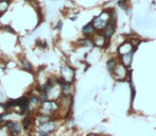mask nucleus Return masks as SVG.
<instances>
[{
    "label": "nucleus",
    "mask_w": 156,
    "mask_h": 136,
    "mask_svg": "<svg viewBox=\"0 0 156 136\" xmlns=\"http://www.w3.org/2000/svg\"><path fill=\"white\" fill-rule=\"evenodd\" d=\"M10 3H11V0H0V16L9 10Z\"/></svg>",
    "instance_id": "4468645a"
},
{
    "label": "nucleus",
    "mask_w": 156,
    "mask_h": 136,
    "mask_svg": "<svg viewBox=\"0 0 156 136\" xmlns=\"http://www.w3.org/2000/svg\"><path fill=\"white\" fill-rule=\"evenodd\" d=\"M79 45L83 46V47H91L94 45L93 39L89 38V37H86V38H83L81 41H79Z\"/></svg>",
    "instance_id": "2eb2a0df"
},
{
    "label": "nucleus",
    "mask_w": 156,
    "mask_h": 136,
    "mask_svg": "<svg viewBox=\"0 0 156 136\" xmlns=\"http://www.w3.org/2000/svg\"><path fill=\"white\" fill-rule=\"evenodd\" d=\"M134 50H136V49H134L133 46L131 45V43H124L118 48V52H119V54H121V55L129 53V52H133Z\"/></svg>",
    "instance_id": "6e6552de"
},
{
    "label": "nucleus",
    "mask_w": 156,
    "mask_h": 136,
    "mask_svg": "<svg viewBox=\"0 0 156 136\" xmlns=\"http://www.w3.org/2000/svg\"><path fill=\"white\" fill-rule=\"evenodd\" d=\"M133 52H129V53L123 54L121 55V64L124 65L125 67H129L132 64V60H133Z\"/></svg>",
    "instance_id": "9d476101"
},
{
    "label": "nucleus",
    "mask_w": 156,
    "mask_h": 136,
    "mask_svg": "<svg viewBox=\"0 0 156 136\" xmlns=\"http://www.w3.org/2000/svg\"><path fill=\"white\" fill-rule=\"evenodd\" d=\"M62 25H63L62 21H58V25H56V27L54 28V29H56V30H61V29H62Z\"/></svg>",
    "instance_id": "4be33fe9"
},
{
    "label": "nucleus",
    "mask_w": 156,
    "mask_h": 136,
    "mask_svg": "<svg viewBox=\"0 0 156 136\" xmlns=\"http://www.w3.org/2000/svg\"><path fill=\"white\" fill-rule=\"evenodd\" d=\"M88 136H98V135H96V134H89Z\"/></svg>",
    "instance_id": "b1692460"
},
{
    "label": "nucleus",
    "mask_w": 156,
    "mask_h": 136,
    "mask_svg": "<svg viewBox=\"0 0 156 136\" xmlns=\"http://www.w3.org/2000/svg\"><path fill=\"white\" fill-rule=\"evenodd\" d=\"M10 136H19L21 132V124L15 120H6L4 122Z\"/></svg>",
    "instance_id": "39448f33"
},
{
    "label": "nucleus",
    "mask_w": 156,
    "mask_h": 136,
    "mask_svg": "<svg viewBox=\"0 0 156 136\" xmlns=\"http://www.w3.org/2000/svg\"><path fill=\"white\" fill-rule=\"evenodd\" d=\"M36 45L41 48H46L47 47V43L45 41H36Z\"/></svg>",
    "instance_id": "6ab92c4d"
},
{
    "label": "nucleus",
    "mask_w": 156,
    "mask_h": 136,
    "mask_svg": "<svg viewBox=\"0 0 156 136\" xmlns=\"http://www.w3.org/2000/svg\"><path fill=\"white\" fill-rule=\"evenodd\" d=\"M38 100H39V103H44V102H46V101H48L49 100V98H48V94H46V93H39V95H38Z\"/></svg>",
    "instance_id": "a211bd4d"
},
{
    "label": "nucleus",
    "mask_w": 156,
    "mask_h": 136,
    "mask_svg": "<svg viewBox=\"0 0 156 136\" xmlns=\"http://www.w3.org/2000/svg\"><path fill=\"white\" fill-rule=\"evenodd\" d=\"M33 124V117L31 115V112L28 113L27 115H25L21 122V129H23L25 131H29L31 129V126Z\"/></svg>",
    "instance_id": "0eeeda50"
},
{
    "label": "nucleus",
    "mask_w": 156,
    "mask_h": 136,
    "mask_svg": "<svg viewBox=\"0 0 156 136\" xmlns=\"http://www.w3.org/2000/svg\"><path fill=\"white\" fill-rule=\"evenodd\" d=\"M35 117H36V121L38 122V124L46 123V122H49V121H51L52 119H54L52 116L44 115V114H38V113L35 114Z\"/></svg>",
    "instance_id": "1a4fd4ad"
},
{
    "label": "nucleus",
    "mask_w": 156,
    "mask_h": 136,
    "mask_svg": "<svg viewBox=\"0 0 156 136\" xmlns=\"http://www.w3.org/2000/svg\"><path fill=\"white\" fill-rule=\"evenodd\" d=\"M94 31H96V29L94 28V26H93V23H87V25L84 26V27H83V29H82L83 34H84L86 37L93 35L94 33Z\"/></svg>",
    "instance_id": "9b49d317"
},
{
    "label": "nucleus",
    "mask_w": 156,
    "mask_h": 136,
    "mask_svg": "<svg viewBox=\"0 0 156 136\" xmlns=\"http://www.w3.org/2000/svg\"><path fill=\"white\" fill-rule=\"evenodd\" d=\"M125 3H126V0H120V1L118 2V4H119V6H121L122 9H124Z\"/></svg>",
    "instance_id": "412c9836"
},
{
    "label": "nucleus",
    "mask_w": 156,
    "mask_h": 136,
    "mask_svg": "<svg viewBox=\"0 0 156 136\" xmlns=\"http://www.w3.org/2000/svg\"><path fill=\"white\" fill-rule=\"evenodd\" d=\"M2 29L5 30V31H8V32H11V33H13V34H15V30L13 29L11 26H3V27H2Z\"/></svg>",
    "instance_id": "aec40b11"
},
{
    "label": "nucleus",
    "mask_w": 156,
    "mask_h": 136,
    "mask_svg": "<svg viewBox=\"0 0 156 136\" xmlns=\"http://www.w3.org/2000/svg\"><path fill=\"white\" fill-rule=\"evenodd\" d=\"M26 1L29 2V3H31V2H33V1H34V0H26Z\"/></svg>",
    "instance_id": "5701e85b"
},
{
    "label": "nucleus",
    "mask_w": 156,
    "mask_h": 136,
    "mask_svg": "<svg viewBox=\"0 0 156 136\" xmlns=\"http://www.w3.org/2000/svg\"><path fill=\"white\" fill-rule=\"evenodd\" d=\"M20 64H21V67H23V69L26 70V71L30 72V73H32V72L34 71V70H33V67H32L31 63H30L29 61L27 60V59H25V58L21 59V60H20Z\"/></svg>",
    "instance_id": "f8f14e48"
},
{
    "label": "nucleus",
    "mask_w": 156,
    "mask_h": 136,
    "mask_svg": "<svg viewBox=\"0 0 156 136\" xmlns=\"http://www.w3.org/2000/svg\"><path fill=\"white\" fill-rule=\"evenodd\" d=\"M58 129V122L56 119H52L51 121L46 122L43 124H38L37 127V134L38 136H49Z\"/></svg>",
    "instance_id": "f03ea898"
},
{
    "label": "nucleus",
    "mask_w": 156,
    "mask_h": 136,
    "mask_svg": "<svg viewBox=\"0 0 156 136\" xmlns=\"http://www.w3.org/2000/svg\"><path fill=\"white\" fill-rule=\"evenodd\" d=\"M74 74H76V72L72 67L68 66V65H63L61 67V79L65 81L66 83L71 84L74 81Z\"/></svg>",
    "instance_id": "20e7f679"
},
{
    "label": "nucleus",
    "mask_w": 156,
    "mask_h": 136,
    "mask_svg": "<svg viewBox=\"0 0 156 136\" xmlns=\"http://www.w3.org/2000/svg\"><path fill=\"white\" fill-rule=\"evenodd\" d=\"M116 61L115 60H109V61H107V63H106V67H107V70L108 71H113L114 70V68H115L116 66Z\"/></svg>",
    "instance_id": "f3484780"
},
{
    "label": "nucleus",
    "mask_w": 156,
    "mask_h": 136,
    "mask_svg": "<svg viewBox=\"0 0 156 136\" xmlns=\"http://www.w3.org/2000/svg\"><path fill=\"white\" fill-rule=\"evenodd\" d=\"M58 109H60V103L58 102V100H48V101L41 103L38 111H37V113L52 116L53 114H55Z\"/></svg>",
    "instance_id": "f257e3e1"
},
{
    "label": "nucleus",
    "mask_w": 156,
    "mask_h": 136,
    "mask_svg": "<svg viewBox=\"0 0 156 136\" xmlns=\"http://www.w3.org/2000/svg\"><path fill=\"white\" fill-rule=\"evenodd\" d=\"M28 101H29L30 105H38L41 104L38 100V95H31L30 97H28Z\"/></svg>",
    "instance_id": "dca6fc26"
},
{
    "label": "nucleus",
    "mask_w": 156,
    "mask_h": 136,
    "mask_svg": "<svg viewBox=\"0 0 156 136\" xmlns=\"http://www.w3.org/2000/svg\"><path fill=\"white\" fill-rule=\"evenodd\" d=\"M109 16H111L109 13L105 11V12H103L100 16L94 18V20L91 21V23H93L94 29L96 30H104V28L106 27V23H108Z\"/></svg>",
    "instance_id": "7ed1b4c3"
},
{
    "label": "nucleus",
    "mask_w": 156,
    "mask_h": 136,
    "mask_svg": "<svg viewBox=\"0 0 156 136\" xmlns=\"http://www.w3.org/2000/svg\"><path fill=\"white\" fill-rule=\"evenodd\" d=\"M114 77L116 80L118 81H123L126 78V67L122 64H116L115 68H114Z\"/></svg>",
    "instance_id": "423d86ee"
},
{
    "label": "nucleus",
    "mask_w": 156,
    "mask_h": 136,
    "mask_svg": "<svg viewBox=\"0 0 156 136\" xmlns=\"http://www.w3.org/2000/svg\"><path fill=\"white\" fill-rule=\"evenodd\" d=\"M93 43H94V45L98 46V47H104L105 43H106V38H105L103 35H98L93 41Z\"/></svg>",
    "instance_id": "ddd939ff"
}]
</instances>
